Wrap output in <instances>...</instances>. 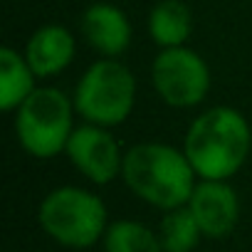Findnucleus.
<instances>
[{
	"instance_id": "1",
	"label": "nucleus",
	"mask_w": 252,
	"mask_h": 252,
	"mask_svg": "<svg viewBox=\"0 0 252 252\" xmlns=\"http://www.w3.org/2000/svg\"><path fill=\"white\" fill-rule=\"evenodd\" d=\"M183 151L203 181H230L250 158L252 126L247 116L227 104L200 111L186 129Z\"/></svg>"
},
{
	"instance_id": "2",
	"label": "nucleus",
	"mask_w": 252,
	"mask_h": 252,
	"mask_svg": "<svg viewBox=\"0 0 252 252\" xmlns=\"http://www.w3.org/2000/svg\"><path fill=\"white\" fill-rule=\"evenodd\" d=\"M121 181L141 203L166 213L188 203L198 173L183 146L166 141H139L126 149Z\"/></svg>"
},
{
	"instance_id": "3",
	"label": "nucleus",
	"mask_w": 252,
	"mask_h": 252,
	"mask_svg": "<svg viewBox=\"0 0 252 252\" xmlns=\"http://www.w3.org/2000/svg\"><path fill=\"white\" fill-rule=\"evenodd\" d=\"M136 96V74L126 62L111 57L94 60L82 72L72 92L77 116L87 124L106 126V129H116L134 114Z\"/></svg>"
},
{
	"instance_id": "4",
	"label": "nucleus",
	"mask_w": 252,
	"mask_h": 252,
	"mask_svg": "<svg viewBox=\"0 0 252 252\" xmlns=\"http://www.w3.org/2000/svg\"><path fill=\"white\" fill-rule=\"evenodd\" d=\"M37 222L52 242L69 250H87L104 240L109 213L94 190L57 186L40 200Z\"/></svg>"
},
{
	"instance_id": "5",
	"label": "nucleus",
	"mask_w": 252,
	"mask_h": 252,
	"mask_svg": "<svg viewBox=\"0 0 252 252\" xmlns=\"http://www.w3.org/2000/svg\"><path fill=\"white\" fill-rule=\"evenodd\" d=\"M13 116L18 144L25 154L42 161L64 154L77 129L74 99L57 87H37Z\"/></svg>"
},
{
	"instance_id": "6",
	"label": "nucleus",
	"mask_w": 252,
	"mask_h": 252,
	"mask_svg": "<svg viewBox=\"0 0 252 252\" xmlns=\"http://www.w3.org/2000/svg\"><path fill=\"white\" fill-rule=\"evenodd\" d=\"M151 87L166 106L195 109L210 94L213 72L205 57L188 45L158 50L151 62Z\"/></svg>"
},
{
	"instance_id": "7",
	"label": "nucleus",
	"mask_w": 252,
	"mask_h": 252,
	"mask_svg": "<svg viewBox=\"0 0 252 252\" xmlns=\"http://www.w3.org/2000/svg\"><path fill=\"white\" fill-rule=\"evenodd\" d=\"M64 156L69 158L72 168L92 186H109L121 178L126 149H121L119 139L106 126L79 121L69 136Z\"/></svg>"
},
{
	"instance_id": "8",
	"label": "nucleus",
	"mask_w": 252,
	"mask_h": 252,
	"mask_svg": "<svg viewBox=\"0 0 252 252\" xmlns=\"http://www.w3.org/2000/svg\"><path fill=\"white\" fill-rule=\"evenodd\" d=\"M186 205L198 220L203 237L208 240H225L240 222V195L230 181L198 178Z\"/></svg>"
},
{
	"instance_id": "9",
	"label": "nucleus",
	"mask_w": 252,
	"mask_h": 252,
	"mask_svg": "<svg viewBox=\"0 0 252 252\" xmlns=\"http://www.w3.org/2000/svg\"><path fill=\"white\" fill-rule=\"evenodd\" d=\"M79 35L84 45L99 57L121 60L124 52L131 47L134 25L126 10L106 0H96L84 8L79 18Z\"/></svg>"
},
{
	"instance_id": "10",
	"label": "nucleus",
	"mask_w": 252,
	"mask_h": 252,
	"mask_svg": "<svg viewBox=\"0 0 252 252\" xmlns=\"http://www.w3.org/2000/svg\"><path fill=\"white\" fill-rule=\"evenodd\" d=\"M23 55L40 79L62 74L77 57V37L69 28L60 23L40 25L25 42Z\"/></svg>"
},
{
	"instance_id": "11",
	"label": "nucleus",
	"mask_w": 252,
	"mask_h": 252,
	"mask_svg": "<svg viewBox=\"0 0 252 252\" xmlns=\"http://www.w3.org/2000/svg\"><path fill=\"white\" fill-rule=\"evenodd\" d=\"M193 30H195V18L186 0H158L149 10L146 32L158 50L188 45Z\"/></svg>"
},
{
	"instance_id": "12",
	"label": "nucleus",
	"mask_w": 252,
	"mask_h": 252,
	"mask_svg": "<svg viewBox=\"0 0 252 252\" xmlns=\"http://www.w3.org/2000/svg\"><path fill=\"white\" fill-rule=\"evenodd\" d=\"M37 79L40 77L20 50H0V109L5 114H15L30 99V94L40 87Z\"/></svg>"
},
{
	"instance_id": "13",
	"label": "nucleus",
	"mask_w": 252,
	"mask_h": 252,
	"mask_svg": "<svg viewBox=\"0 0 252 252\" xmlns=\"http://www.w3.org/2000/svg\"><path fill=\"white\" fill-rule=\"evenodd\" d=\"M104 252H163L158 230L134 218L111 220L104 232Z\"/></svg>"
},
{
	"instance_id": "14",
	"label": "nucleus",
	"mask_w": 252,
	"mask_h": 252,
	"mask_svg": "<svg viewBox=\"0 0 252 252\" xmlns=\"http://www.w3.org/2000/svg\"><path fill=\"white\" fill-rule=\"evenodd\" d=\"M158 237L163 245V252H193L198 242L203 240L200 225L188 210V205L166 210L158 222Z\"/></svg>"
}]
</instances>
